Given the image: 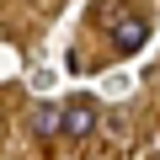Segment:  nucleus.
<instances>
[{"label": "nucleus", "instance_id": "nucleus-2", "mask_svg": "<svg viewBox=\"0 0 160 160\" xmlns=\"http://www.w3.org/2000/svg\"><path fill=\"white\" fill-rule=\"evenodd\" d=\"M96 123H102V107H96L91 96H69V102L59 107V133H64V139H91Z\"/></svg>", "mask_w": 160, "mask_h": 160}, {"label": "nucleus", "instance_id": "nucleus-3", "mask_svg": "<svg viewBox=\"0 0 160 160\" xmlns=\"http://www.w3.org/2000/svg\"><path fill=\"white\" fill-rule=\"evenodd\" d=\"M32 133H38V139H53V133H59V107H38V112H32Z\"/></svg>", "mask_w": 160, "mask_h": 160}, {"label": "nucleus", "instance_id": "nucleus-4", "mask_svg": "<svg viewBox=\"0 0 160 160\" xmlns=\"http://www.w3.org/2000/svg\"><path fill=\"white\" fill-rule=\"evenodd\" d=\"M38 6H48V0H38Z\"/></svg>", "mask_w": 160, "mask_h": 160}, {"label": "nucleus", "instance_id": "nucleus-1", "mask_svg": "<svg viewBox=\"0 0 160 160\" xmlns=\"http://www.w3.org/2000/svg\"><path fill=\"white\" fill-rule=\"evenodd\" d=\"M107 38H112V53H139L144 43H149V22L139 16V11H112L107 16Z\"/></svg>", "mask_w": 160, "mask_h": 160}]
</instances>
